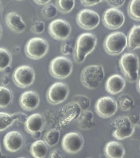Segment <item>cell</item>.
<instances>
[{
    "label": "cell",
    "mask_w": 140,
    "mask_h": 158,
    "mask_svg": "<svg viewBox=\"0 0 140 158\" xmlns=\"http://www.w3.org/2000/svg\"><path fill=\"white\" fill-rule=\"evenodd\" d=\"M97 43L95 35L91 33H82L76 41L74 49L75 60L78 64L83 63L94 50Z\"/></svg>",
    "instance_id": "1"
},
{
    "label": "cell",
    "mask_w": 140,
    "mask_h": 158,
    "mask_svg": "<svg viewBox=\"0 0 140 158\" xmlns=\"http://www.w3.org/2000/svg\"><path fill=\"white\" fill-rule=\"evenodd\" d=\"M122 71L128 81H137L139 78V61L138 56L132 53H126L122 55L119 60Z\"/></svg>",
    "instance_id": "2"
},
{
    "label": "cell",
    "mask_w": 140,
    "mask_h": 158,
    "mask_svg": "<svg viewBox=\"0 0 140 158\" xmlns=\"http://www.w3.org/2000/svg\"><path fill=\"white\" fill-rule=\"evenodd\" d=\"M104 78V68L100 65H88L82 70L81 80L87 88L95 89L99 87Z\"/></svg>",
    "instance_id": "3"
},
{
    "label": "cell",
    "mask_w": 140,
    "mask_h": 158,
    "mask_svg": "<svg viewBox=\"0 0 140 158\" xmlns=\"http://www.w3.org/2000/svg\"><path fill=\"white\" fill-rule=\"evenodd\" d=\"M104 47L108 54L111 55H119L127 47V37L122 32H113L106 38Z\"/></svg>",
    "instance_id": "4"
},
{
    "label": "cell",
    "mask_w": 140,
    "mask_h": 158,
    "mask_svg": "<svg viewBox=\"0 0 140 158\" xmlns=\"http://www.w3.org/2000/svg\"><path fill=\"white\" fill-rule=\"evenodd\" d=\"M73 64L69 58L58 56L54 58L50 66V74L54 77L64 79L68 77L72 72Z\"/></svg>",
    "instance_id": "5"
},
{
    "label": "cell",
    "mask_w": 140,
    "mask_h": 158,
    "mask_svg": "<svg viewBox=\"0 0 140 158\" xmlns=\"http://www.w3.org/2000/svg\"><path fill=\"white\" fill-rule=\"evenodd\" d=\"M49 44L46 40L35 37L29 40L25 48L26 54L28 57L34 60L42 58L47 53Z\"/></svg>",
    "instance_id": "6"
},
{
    "label": "cell",
    "mask_w": 140,
    "mask_h": 158,
    "mask_svg": "<svg viewBox=\"0 0 140 158\" xmlns=\"http://www.w3.org/2000/svg\"><path fill=\"white\" fill-rule=\"evenodd\" d=\"M112 124L115 130L112 133L113 136L118 140H123L130 138L134 131V125L128 116H120L113 121Z\"/></svg>",
    "instance_id": "7"
},
{
    "label": "cell",
    "mask_w": 140,
    "mask_h": 158,
    "mask_svg": "<svg viewBox=\"0 0 140 158\" xmlns=\"http://www.w3.org/2000/svg\"><path fill=\"white\" fill-rule=\"evenodd\" d=\"M35 73L31 67L22 65L14 70L13 75V81L18 87L25 88L30 86L34 82Z\"/></svg>",
    "instance_id": "8"
},
{
    "label": "cell",
    "mask_w": 140,
    "mask_h": 158,
    "mask_svg": "<svg viewBox=\"0 0 140 158\" xmlns=\"http://www.w3.org/2000/svg\"><path fill=\"white\" fill-rule=\"evenodd\" d=\"M69 93V88L66 83L56 82L49 88L46 98L50 103L56 105L64 102L68 97Z\"/></svg>",
    "instance_id": "9"
},
{
    "label": "cell",
    "mask_w": 140,
    "mask_h": 158,
    "mask_svg": "<svg viewBox=\"0 0 140 158\" xmlns=\"http://www.w3.org/2000/svg\"><path fill=\"white\" fill-rule=\"evenodd\" d=\"M77 21L81 28L90 30L98 27L100 23V18L95 11L89 9H84L77 14Z\"/></svg>",
    "instance_id": "10"
},
{
    "label": "cell",
    "mask_w": 140,
    "mask_h": 158,
    "mask_svg": "<svg viewBox=\"0 0 140 158\" xmlns=\"http://www.w3.org/2000/svg\"><path fill=\"white\" fill-rule=\"evenodd\" d=\"M104 26L110 29H117L124 24L125 17L120 10L115 7H110L104 12L102 16Z\"/></svg>",
    "instance_id": "11"
},
{
    "label": "cell",
    "mask_w": 140,
    "mask_h": 158,
    "mask_svg": "<svg viewBox=\"0 0 140 158\" xmlns=\"http://www.w3.org/2000/svg\"><path fill=\"white\" fill-rule=\"evenodd\" d=\"M48 30L49 33L52 38L57 40H64L69 36L72 28L67 21L57 19L50 22Z\"/></svg>",
    "instance_id": "12"
},
{
    "label": "cell",
    "mask_w": 140,
    "mask_h": 158,
    "mask_svg": "<svg viewBox=\"0 0 140 158\" xmlns=\"http://www.w3.org/2000/svg\"><path fill=\"white\" fill-rule=\"evenodd\" d=\"M117 102L112 98L105 96L101 98L96 102V112L98 115L104 118L112 117L118 109Z\"/></svg>",
    "instance_id": "13"
},
{
    "label": "cell",
    "mask_w": 140,
    "mask_h": 158,
    "mask_svg": "<svg viewBox=\"0 0 140 158\" xmlns=\"http://www.w3.org/2000/svg\"><path fill=\"white\" fill-rule=\"evenodd\" d=\"M84 142L83 137L79 133L70 132L64 136L62 141V146L66 152L74 154L82 149Z\"/></svg>",
    "instance_id": "14"
},
{
    "label": "cell",
    "mask_w": 140,
    "mask_h": 158,
    "mask_svg": "<svg viewBox=\"0 0 140 158\" xmlns=\"http://www.w3.org/2000/svg\"><path fill=\"white\" fill-rule=\"evenodd\" d=\"M3 144L6 149L10 152H16L24 145V138L21 133L16 131L8 132L3 138Z\"/></svg>",
    "instance_id": "15"
},
{
    "label": "cell",
    "mask_w": 140,
    "mask_h": 158,
    "mask_svg": "<svg viewBox=\"0 0 140 158\" xmlns=\"http://www.w3.org/2000/svg\"><path fill=\"white\" fill-rule=\"evenodd\" d=\"M45 122L43 117L39 113L33 114L27 117L24 122L26 131L32 135L40 133L43 129Z\"/></svg>",
    "instance_id": "16"
},
{
    "label": "cell",
    "mask_w": 140,
    "mask_h": 158,
    "mask_svg": "<svg viewBox=\"0 0 140 158\" xmlns=\"http://www.w3.org/2000/svg\"><path fill=\"white\" fill-rule=\"evenodd\" d=\"M40 98L38 94L33 91L23 93L19 98V103L22 108L26 111H32L38 106Z\"/></svg>",
    "instance_id": "17"
},
{
    "label": "cell",
    "mask_w": 140,
    "mask_h": 158,
    "mask_svg": "<svg viewBox=\"0 0 140 158\" xmlns=\"http://www.w3.org/2000/svg\"><path fill=\"white\" fill-rule=\"evenodd\" d=\"M126 85L125 79L119 74H114L106 80L105 89L107 92L112 95H116L123 90Z\"/></svg>",
    "instance_id": "18"
},
{
    "label": "cell",
    "mask_w": 140,
    "mask_h": 158,
    "mask_svg": "<svg viewBox=\"0 0 140 158\" xmlns=\"http://www.w3.org/2000/svg\"><path fill=\"white\" fill-rule=\"evenodd\" d=\"M5 21L8 27L16 33H23L26 28V25L21 16L16 12H12L7 14Z\"/></svg>",
    "instance_id": "19"
},
{
    "label": "cell",
    "mask_w": 140,
    "mask_h": 158,
    "mask_svg": "<svg viewBox=\"0 0 140 158\" xmlns=\"http://www.w3.org/2000/svg\"><path fill=\"white\" fill-rule=\"evenodd\" d=\"M26 115L22 112L10 114L6 112H0V132L3 131L10 127L16 121L25 122Z\"/></svg>",
    "instance_id": "20"
},
{
    "label": "cell",
    "mask_w": 140,
    "mask_h": 158,
    "mask_svg": "<svg viewBox=\"0 0 140 158\" xmlns=\"http://www.w3.org/2000/svg\"><path fill=\"white\" fill-rule=\"evenodd\" d=\"M82 110L77 103L72 102L67 103L62 109V113L65 121L69 123L78 119L82 113Z\"/></svg>",
    "instance_id": "21"
},
{
    "label": "cell",
    "mask_w": 140,
    "mask_h": 158,
    "mask_svg": "<svg viewBox=\"0 0 140 158\" xmlns=\"http://www.w3.org/2000/svg\"><path fill=\"white\" fill-rule=\"evenodd\" d=\"M104 153L108 158H122L125 155V150L121 143L111 141L106 144Z\"/></svg>",
    "instance_id": "22"
},
{
    "label": "cell",
    "mask_w": 140,
    "mask_h": 158,
    "mask_svg": "<svg viewBox=\"0 0 140 158\" xmlns=\"http://www.w3.org/2000/svg\"><path fill=\"white\" fill-rule=\"evenodd\" d=\"M127 46L131 51L140 48V26L135 25L130 29L127 37Z\"/></svg>",
    "instance_id": "23"
},
{
    "label": "cell",
    "mask_w": 140,
    "mask_h": 158,
    "mask_svg": "<svg viewBox=\"0 0 140 158\" xmlns=\"http://www.w3.org/2000/svg\"><path fill=\"white\" fill-rule=\"evenodd\" d=\"M47 145L45 141L39 139L33 142L30 147V152L35 158H45L48 153Z\"/></svg>",
    "instance_id": "24"
},
{
    "label": "cell",
    "mask_w": 140,
    "mask_h": 158,
    "mask_svg": "<svg viewBox=\"0 0 140 158\" xmlns=\"http://www.w3.org/2000/svg\"><path fill=\"white\" fill-rule=\"evenodd\" d=\"M94 114L92 111L86 110L82 112L77 119V124L81 129L87 130L94 127Z\"/></svg>",
    "instance_id": "25"
},
{
    "label": "cell",
    "mask_w": 140,
    "mask_h": 158,
    "mask_svg": "<svg viewBox=\"0 0 140 158\" xmlns=\"http://www.w3.org/2000/svg\"><path fill=\"white\" fill-rule=\"evenodd\" d=\"M118 106L123 111H127L132 109L134 106V101L131 96L123 94L119 96L116 101Z\"/></svg>",
    "instance_id": "26"
},
{
    "label": "cell",
    "mask_w": 140,
    "mask_h": 158,
    "mask_svg": "<svg viewBox=\"0 0 140 158\" xmlns=\"http://www.w3.org/2000/svg\"><path fill=\"white\" fill-rule=\"evenodd\" d=\"M13 100L11 91L5 86H0V108L8 107Z\"/></svg>",
    "instance_id": "27"
},
{
    "label": "cell",
    "mask_w": 140,
    "mask_h": 158,
    "mask_svg": "<svg viewBox=\"0 0 140 158\" xmlns=\"http://www.w3.org/2000/svg\"><path fill=\"white\" fill-rule=\"evenodd\" d=\"M60 138V131L55 128H53L45 134L44 141L49 146L53 147L58 143Z\"/></svg>",
    "instance_id": "28"
},
{
    "label": "cell",
    "mask_w": 140,
    "mask_h": 158,
    "mask_svg": "<svg viewBox=\"0 0 140 158\" xmlns=\"http://www.w3.org/2000/svg\"><path fill=\"white\" fill-rule=\"evenodd\" d=\"M11 54L8 49L0 48V71H3L9 67L11 64Z\"/></svg>",
    "instance_id": "29"
},
{
    "label": "cell",
    "mask_w": 140,
    "mask_h": 158,
    "mask_svg": "<svg viewBox=\"0 0 140 158\" xmlns=\"http://www.w3.org/2000/svg\"><path fill=\"white\" fill-rule=\"evenodd\" d=\"M140 0H131L128 7L129 16L136 21L140 20Z\"/></svg>",
    "instance_id": "30"
},
{
    "label": "cell",
    "mask_w": 140,
    "mask_h": 158,
    "mask_svg": "<svg viewBox=\"0 0 140 158\" xmlns=\"http://www.w3.org/2000/svg\"><path fill=\"white\" fill-rule=\"evenodd\" d=\"M58 9L63 13H68L74 8L75 0H56Z\"/></svg>",
    "instance_id": "31"
},
{
    "label": "cell",
    "mask_w": 140,
    "mask_h": 158,
    "mask_svg": "<svg viewBox=\"0 0 140 158\" xmlns=\"http://www.w3.org/2000/svg\"><path fill=\"white\" fill-rule=\"evenodd\" d=\"M74 39L73 38L68 37L64 40L62 42L61 46V52L64 55H69L74 52Z\"/></svg>",
    "instance_id": "32"
},
{
    "label": "cell",
    "mask_w": 140,
    "mask_h": 158,
    "mask_svg": "<svg viewBox=\"0 0 140 158\" xmlns=\"http://www.w3.org/2000/svg\"><path fill=\"white\" fill-rule=\"evenodd\" d=\"M73 102H75L80 107L82 110H88L90 104V101L87 96L83 95H76L72 98Z\"/></svg>",
    "instance_id": "33"
},
{
    "label": "cell",
    "mask_w": 140,
    "mask_h": 158,
    "mask_svg": "<svg viewBox=\"0 0 140 158\" xmlns=\"http://www.w3.org/2000/svg\"><path fill=\"white\" fill-rule=\"evenodd\" d=\"M57 7L53 3H48L43 7L42 12L43 15L49 19L54 18L57 15Z\"/></svg>",
    "instance_id": "34"
},
{
    "label": "cell",
    "mask_w": 140,
    "mask_h": 158,
    "mask_svg": "<svg viewBox=\"0 0 140 158\" xmlns=\"http://www.w3.org/2000/svg\"><path fill=\"white\" fill-rule=\"evenodd\" d=\"M45 28V23L41 20L35 21L31 27L32 31L36 34H41L44 31Z\"/></svg>",
    "instance_id": "35"
},
{
    "label": "cell",
    "mask_w": 140,
    "mask_h": 158,
    "mask_svg": "<svg viewBox=\"0 0 140 158\" xmlns=\"http://www.w3.org/2000/svg\"><path fill=\"white\" fill-rule=\"evenodd\" d=\"M109 5L113 7L118 8L125 3L126 0H107Z\"/></svg>",
    "instance_id": "36"
},
{
    "label": "cell",
    "mask_w": 140,
    "mask_h": 158,
    "mask_svg": "<svg viewBox=\"0 0 140 158\" xmlns=\"http://www.w3.org/2000/svg\"><path fill=\"white\" fill-rule=\"evenodd\" d=\"M103 1L105 0H81L82 3L84 6L87 7L95 6Z\"/></svg>",
    "instance_id": "37"
},
{
    "label": "cell",
    "mask_w": 140,
    "mask_h": 158,
    "mask_svg": "<svg viewBox=\"0 0 140 158\" xmlns=\"http://www.w3.org/2000/svg\"><path fill=\"white\" fill-rule=\"evenodd\" d=\"M50 157L51 158H64L63 153L58 149H55L51 152Z\"/></svg>",
    "instance_id": "38"
},
{
    "label": "cell",
    "mask_w": 140,
    "mask_h": 158,
    "mask_svg": "<svg viewBox=\"0 0 140 158\" xmlns=\"http://www.w3.org/2000/svg\"><path fill=\"white\" fill-rule=\"evenodd\" d=\"M129 118H130V120L131 122H132L133 124H135L137 123L139 120V115L137 114H133L132 115L130 116V117L128 116Z\"/></svg>",
    "instance_id": "39"
},
{
    "label": "cell",
    "mask_w": 140,
    "mask_h": 158,
    "mask_svg": "<svg viewBox=\"0 0 140 158\" xmlns=\"http://www.w3.org/2000/svg\"><path fill=\"white\" fill-rule=\"evenodd\" d=\"M51 1V0H34V1L38 4L42 5V6L47 4Z\"/></svg>",
    "instance_id": "40"
},
{
    "label": "cell",
    "mask_w": 140,
    "mask_h": 158,
    "mask_svg": "<svg viewBox=\"0 0 140 158\" xmlns=\"http://www.w3.org/2000/svg\"><path fill=\"white\" fill-rule=\"evenodd\" d=\"M2 27H1V25H0V38L2 37Z\"/></svg>",
    "instance_id": "41"
},
{
    "label": "cell",
    "mask_w": 140,
    "mask_h": 158,
    "mask_svg": "<svg viewBox=\"0 0 140 158\" xmlns=\"http://www.w3.org/2000/svg\"><path fill=\"white\" fill-rule=\"evenodd\" d=\"M2 155H3V154H2V150H1V146H0V157H2Z\"/></svg>",
    "instance_id": "42"
},
{
    "label": "cell",
    "mask_w": 140,
    "mask_h": 158,
    "mask_svg": "<svg viewBox=\"0 0 140 158\" xmlns=\"http://www.w3.org/2000/svg\"><path fill=\"white\" fill-rule=\"evenodd\" d=\"M17 1H22V0H17Z\"/></svg>",
    "instance_id": "43"
},
{
    "label": "cell",
    "mask_w": 140,
    "mask_h": 158,
    "mask_svg": "<svg viewBox=\"0 0 140 158\" xmlns=\"http://www.w3.org/2000/svg\"><path fill=\"white\" fill-rule=\"evenodd\" d=\"M0 8H1V5H0Z\"/></svg>",
    "instance_id": "44"
}]
</instances>
